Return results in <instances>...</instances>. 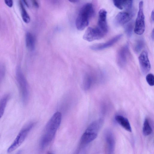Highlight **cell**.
Listing matches in <instances>:
<instances>
[{"label":"cell","instance_id":"cell-9","mask_svg":"<svg viewBox=\"0 0 154 154\" xmlns=\"http://www.w3.org/2000/svg\"><path fill=\"white\" fill-rule=\"evenodd\" d=\"M104 138L108 153H113L115 149L116 142L114 135L110 130H106L104 132Z\"/></svg>","mask_w":154,"mask_h":154},{"label":"cell","instance_id":"cell-24","mask_svg":"<svg viewBox=\"0 0 154 154\" xmlns=\"http://www.w3.org/2000/svg\"><path fill=\"white\" fill-rule=\"evenodd\" d=\"M5 72V65L0 64V83L4 77Z\"/></svg>","mask_w":154,"mask_h":154},{"label":"cell","instance_id":"cell-15","mask_svg":"<svg viewBox=\"0 0 154 154\" xmlns=\"http://www.w3.org/2000/svg\"><path fill=\"white\" fill-rule=\"evenodd\" d=\"M26 46L29 50H34L35 45V40L34 36L30 32H27L26 35Z\"/></svg>","mask_w":154,"mask_h":154},{"label":"cell","instance_id":"cell-21","mask_svg":"<svg viewBox=\"0 0 154 154\" xmlns=\"http://www.w3.org/2000/svg\"><path fill=\"white\" fill-rule=\"evenodd\" d=\"M133 0H122V4L123 8L126 10L131 9L132 6Z\"/></svg>","mask_w":154,"mask_h":154},{"label":"cell","instance_id":"cell-8","mask_svg":"<svg viewBox=\"0 0 154 154\" xmlns=\"http://www.w3.org/2000/svg\"><path fill=\"white\" fill-rule=\"evenodd\" d=\"M104 36L96 28L89 27L85 31L83 36V39L88 42L101 39Z\"/></svg>","mask_w":154,"mask_h":154},{"label":"cell","instance_id":"cell-23","mask_svg":"<svg viewBox=\"0 0 154 154\" xmlns=\"http://www.w3.org/2000/svg\"><path fill=\"white\" fill-rule=\"evenodd\" d=\"M146 80L148 84L151 86L154 85V76L153 74L149 73L146 76Z\"/></svg>","mask_w":154,"mask_h":154},{"label":"cell","instance_id":"cell-3","mask_svg":"<svg viewBox=\"0 0 154 154\" xmlns=\"http://www.w3.org/2000/svg\"><path fill=\"white\" fill-rule=\"evenodd\" d=\"M93 5L90 3L84 5L81 9L75 20L77 29L82 30L88 26L90 19L93 16Z\"/></svg>","mask_w":154,"mask_h":154},{"label":"cell","instance_id":"cell-17","mask_svg":"<svg viewBox=\"0 0 154 154\" xmlns=\"http://www.w3.org/2000/svg\"><path fill=\"white\" fill-rule=\"evenodd\" d=\"M9 97V96L8 94L5 95L0 100V119L4 114Z\"/></svg>","mask_w":154,"mask_h":154},{"label":"cell","instance_id":"cell-7","mask_svg":"<svg viewBox=\"0 0 154 154\" xmlns=\"http://www.w3.org/2000/svg\"><path fill=\"white\" fill-rule=\"evenodd\" d=\"M107 13V11L104 9L100 10L99 12L97 25L96 27L104 35L108 31L106 20Z\"/></svg>","mask_w":154,"mask_h":154},{"label":"cell","instance_id":"cell-5","mask_svg":"<svg viewBox=\"0 0 154 154\" xmlns=\"http://www.w3.org/2000/svg\"><path fill=\"white\" fill-rule=\"evenodd\" d=\"M35 125V122H31L27 124L22 129L13 143L8 148L7 151L8 153L12 152L22 144Z\"/></svg>","mask_w":154,"mask_h":154},{"label":"cell","instance_id":"cell-29","mask_svg":"<svg viewBox=\"0 0 154 154\" xmlns=\"http://www.w3.org/2000/svg\"><path fill=\"white\" fill-rule=\"evenodd\" d=\"M154 29L152 30V31L151 33V37L152 39L153 40H154Z\"/></svg>","mask_w":154,"mask_h":154},{"label":"cell","instance_id":"cell-4","mask_svg":"<svg viewBox=\"0 0 154 154\" xmlns=\"http://www.w3.org/2000/svg\"><path fill=\"white\" fill-rule=\"evenodd\" d=\"M16 74L21 99L23 103L26 104L29 99V89L26 80L19 66L17 67Z\"/></svg>","mask_w":154,"mask_h":154},{"label":"cell","instance_id":"cell-11","mask_svg":"<svg viewBox=\"0 0 154 154\" xmlns=\"http://www.w3.org/2000/svg\"><path fill=\"white\" fill-rule=\"evenodd\" d=\"M128 52V44L122 47L118 51L116 57V61L118 65L120 67H123L126 64Z\"/></svg>","mask_w":154,"mask_h":154},{"label":"cell","instance_id":"cell-25","mask_svg":"<svg viewBox=\"0 0 154 154\" xmlns=\"http://www.w3.org/2000/svg\"><path fill=\"white\" fill-rule=\"evenodd\" d=\"M115 6L117 8L122 10L123 9L122 5V0H113Z\"/></svg>","mask_w":154,"mask_h":154},{"label":"cell","instance_id":"cell-13","mask_svg":"<svg viewBox=\"0 0 154 154\" xmlns=\"http://www.w3.org/2000/svg\"><path fill=\"white\" fill-rule=\"evenodd\" d=\"M133 16L132 14L127 12L119 13L115 18V22L117 25H122L128 22Z\"/></svg>","mask_w":154,"mask_h":154},{"label":"cell","instance_id":"cell-26","mask_svg":"<svg viewBox=\"0 0 154 154\" xmlns=\"http://www.w3.org/2000/svg\"><path fill=\"white\" fill-rule=\"evenodd\" d=\"M5 4L9 7H11L13 5V0H4Z\"/></svg>","mask_w":154,"mask_h":154},{"label":"cell","instance_id":"cell-27","mask_svg":"<svg viewBox=\"0 0 154 154\" xmlns=\"http://www.w3.org/2000/svg\"><path fill=\"white\" fill-rule=\"evenodd\" d=\"M33 5L36 8H38L39 7L38 3L36 0H32Z\"/></svg>","mask_w":154,"mask_h":154},{"label":"cell","instance_id":"cell-18","mask_svg":"<svg viewBox=\"0 0 154 154\" xmlns=\"http://www.w3.org/2000/svg\"><path fill=\"white\" fill-rule=\"evenodd\" d=\"M19 3L22 18L24 22L28 23L30 21V17L20 0L19 1Z\"/></svg>","mask_w":154,"mask_h":154},{"label":"cell","instance_id":"cell-1","mask_svg":"<svg viewBox=\"0 0 154 154\" xmlns=\"http://www.w3.org/2000/svg\"><path fill=\"white\" fill-rule=\"evenodd\" d=\"M62 115L59 112L55 113L47 122L41 137L40 146L44 149L51 143L60 124Z\"/></svg>","mask_w":154,"mask_h":154},{"label":"cell","instance_id":"cell-22","mask_svg":"<svg viewBox=\"0 0 154 154\" xmlns=\"http://www.w3.org/2000/svg\"><path fill=\"white\" fill-rule=\"evenodd\" d=\"M133 25L132 23H128L125 27V32L127 36L130 37L131 36L133 33Z\"/></svg>","mask_w":154,"mask_h":154},{"label":"cell","instance_id":"cell-6","mask_svg":"<svg viewBox=\"0 0 154 154\" xmlns=\"http://www.w3.org/2000/svg\"><path fill=\"white\" fill-rule=\"evenodd\" d=\"M143 4L140 1L139 5V11L136 19L134 32L137 34H142L145 29V17L143 13Z\"/></svg>","mask_w":154,"mask_h":154},{"label":"cell","instance_id":"cell-31","mask_svg":"<svg viewBox=\"0 0 154 154\" xmlns=\"http://www.w3.org/2000/svg\"><path fill=\"white\" fill-rule=\"evenodd\" d=\"M70 2H75L76 0H68Z\"/></svg>","mask_w":154,"mask_h":154},{"label":"cell","instance_id":"cell-28","mask_svg":"<svg viewBox=\"0 0 154 154\" xmlns=\"http://www.w3.org/2000/svg\"><path fill=\"white\" fill-rule=\"evenodd\" d=\"M151 19L152 22H154V11L153 10L152 12L151 15Z\"/></svg>","mask_w":154,"mask_h":154},{"label":"cell","instance_id":"cell-10","mask_svg":"<svg viewBox=\"0 0 154 154\" xmlns=\"http://www.w3.org/2000/svg\"><path fill=\"white\" fill-rule=\"evenodd\" d=\"M138 60L141 71L144 75L147 73L151 69V65L146 51H144L140 54Z\"/></svg>","mask_w":154,"mask_h":154},{"label":"cell","instance_id":"cell-20","mask_svg":"<svg viewBox=\"0 0 154 154\" xmlns=\"http://www.w3.org/2000/svg\"><path fill=\"white\" fill-rule=\"evenodd\" d=\"M144 45L143 41L142 39L138 40L135 45L134 47V51L139 53L142 50Z\"/></svg>","mask_w":154,"mask_h":154},{"label":"cell","instance_id":"cell-14","mask_svg":"<svg viewBox=\"0 0 154 154\" xmlns=\"http://www.w3.org/2000/svg\"><path fill=\"white\" fill-rule=\"evenodd\" d=\"M115 119L116 122L127 131L131 132L132 129L130 122L126 117L121 115L116 116Z\"/></svg>","mask_w":154,"mask_h":154},{"label":"cell","instance_id":"cell-32","mask_svg":"<svg viewBox=\"0 0 154 154\" xmlns=\"http://www.w3.org/2000/svg\"></svg>","mask_w":154,"mask_h":154},{"label":"cell","instance_id":"cell-19","mask_svg":"<svg viewBox=\"0 0 154 154\" xmlns=\"http://www.w3.org/2000/svg\"><path fill=\"white\" fill-rule=\"evenodd\" d=\"M92 82L91 77L88 75H85L83 81V87L85 90H88L90 89Z\"/></svg>","mask_w":154,"mask_h":154},{"label":"cell","instance_id":"cell-16","mask_svg":"<svg viewBox=\"0 0 154 154\" xmlns=\"http://www.w3.org/2000/svg\"><path fill=\"white\" fill-rule=\"evenodd\" d=\"M152 132V129L150 125L149 120L147 118L145 119L143 128V135L147 136L150 134Z\"/></svg>","mask_w":154,"mask_h":154},{"label":"cell","instance_id":"cell-2","mask_svg":"<svg viewBox=\"0 0 154 154\" xmlns=\"http://www.w3.org/2000/svg\"><path fill=\"white\" fill-rule=\"evenodd\" d=\"M103 123L102 120L99 119L94 121L89 125L81 137L78 151L97 138Z\"/></svg>","mask_w":154,"mask_h":154},{"label":"cell","instance_id":"cell-30","mask_svg":"<svg viewBox=\"0 0 154 154\" xmlns=\"http://www.w3.org/2000/svg\"><path fill=\"white\" fill-rule=\"evenodd\" d=\"M25 5L27 7H29V5L26 0H23Z\"/></svg>","mask_w":154,"mask_h":154},{"label":"cell","instance_id":"cell-12","mask_svg":"<svg viewBox=\"0 0 154 154\" xmlns=\"http://www.w3.org/2000/svg\"><path fill=\"white\" fill-rule=\"evenodd\" d=\"M122 35H117L105 43L95 44L91 45L90 48L94 51H100L111 47L118 42L122 38Z\"/></svg>","mask_w":154,"mask_h":154}]
</instances>
